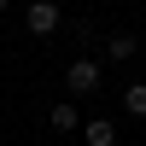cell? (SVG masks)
Returning a JSON list of instances; mask_svg holds the SVG:
<instances>
[{"label": "cell", "instance_id": "obj_3", "mask_svg": "<svg viewBox=\"0 0 146 146\" xmlns=\"http://www.w3.org/2000/svg\"><path fill=\"white\" fill-rule=\"evenodd\" d=\"M47 129H53V135H76V129H82L76 100H58V105H47Z\"/></svg>", "mask_w": 146, "mask_h": 146}, {"label": "cell", "instance_id": "obj_4", "mask_svg": "<svg viewBox=\"0 0 146 146\" xmlns=\"http://www.w3.org/2000/svg\"><path fill=\"white\" fill-rule=\"evenodd\" d=\"M135 53H140L135 29H111V35H105V58H111V64H129Z\"/></svg>", "mask_w": 146, "mask_h": 146}, {"label": "cell", "instance_id": "obj_5", "mask_svg": "<svg viewBox=\"0 0 146 146\" xmlns=\"http://www.w3.org/2000/svg\"><path fill=\"white\" fill-rule=\"evenodd\" d=\"M82 135H88V146H117V123H111V117H94Z\"/></svg>", "mask_w": 146, "mask_h": 146}, {"label": "cell", "instance_id": "obj_7", "mask_svg": "<svg viewBox=\"0 0 146 146\" xmlns=\"http://www.w3.org/2000/svg\"><path fill=\"white\" fill-rule=\"evenodd\" d=\"M6 6H12V0H0V12H6Z\"/></svg>", "mask_w": 146, "mask_h": 146}, {"label": "cell", "instance_id": "obj_1", "mask_svg": "<svg viewBox=\"0 0 146 146\" xmlns=\"http://www.w3.org/2000/svg\"><path fill=\"white\" fill-rule=\"evenodd\" d=\"M64 88H70V100H88V94L105 88V76H100L94 58H70V64H64Z\"/></svg>", "mask_w": 146, "mask_h": 146}, {"label": "cell", "instance_id": "obj_2", "mask_svg": "<svg viewBox=\"0 0 146 146\" xmlns=\"http://www.w3.org/2000/svg\"><path fill=\"white\" fill-rule=\"evenodd\" d=\"M58 23H64V12H58V0H29V12H23V29L29 35H58Z\"/></svg>", "mask_w": 146, "mask_h": 146}, {"label": "cell", "instance_id": "obj_6", "mask_svg": "<svg viewBox=\"0 0 146 146\" xmlns=\"http://www.w3.org/2000/svg\"><path fill=\"white\" fill-rule=\"evenodd\" d=\"M123 111L129 117H146V82H129L123 88Z\"/></svg>", "mask_w": 146, "mask_h": 146}]
</instances>
